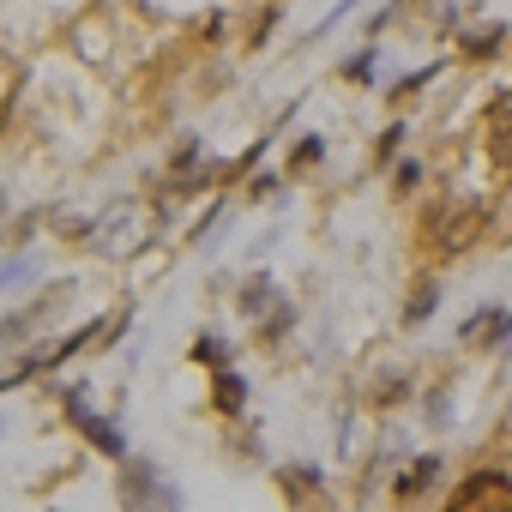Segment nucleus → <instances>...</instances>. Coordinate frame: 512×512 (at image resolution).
I'll use <instances>...</instances> for the list:
<instances>
[{"label": "nucleus", "mask_w": 512, "mask_h": 512, "mask_svg": "<svg viewBox=\"0 0 512 512\" xmlns=\"http://www.w3.org/2000/svg\"><path fill=\"white\" fill-rule=\"evenodd\" d=\"M458 512H512V476L500 470H476L458 494H452Z\"/></svg>", "instance_id": "f257e3e1"}, {"label": "nucleus", "mask_w": 512, "mask_h": 512, "mask_svg": "<svg viewBox=\"0 0 512 512\" xmlns=\"http://www.w3.org/2000/svg\"><path fill=\"white\" fill-rule=\"evenodd\" d=\"M145 235H151V217H145V211H133V205H115V211H109V223L97 229L103 253H133V247H145Z\"/></svg>", "instance_id": "f03ea898"}, {"label": "nucleus", "mask_w": 512, "mask_h": 512, "mask_svg": "<svg viewBox=\"0 0 512 512\" xmlns=\"http://www.w3.org/2000/svg\"><path fill=\"white\" fill-rule=\"evenodd\" d=\"M476 223H482V217H476L470 205H464V211H446V217H434V241H440V253H458V247L476 235Z\"/></svg>", "instance_id": "7ed1b4c3"}, {"label": "nucleus", "mask_w": 512, "mask_h": 512, "mask_svg": "<svg viewBox=\"0 0 512 512\" xmlns=\"http://www.w3.org/2000/svg\"><path fill=\"white\" fill-rule=\"evenodd\" d=\"M500 332H512V314H506V308H482V314H470V320H464V332H458V338L482 350V344H500Z\"/></svg>", "instance_id": "20e7f679"}, {"label": "nucleus", "mask_w": 512, "mask_h": 512, "mask_svg": "<svg viewBox=\"0 0 512 512\" xmlns=\"http://www.w3.org/2000/svg\"><path fill=\"white\" fill-rule=\"evenodd\" d=\"M67 410H73V422H79V428L91 434V446H97V452L121 458V434H115V428H109L103 416H91V410H85V398H67Z\"/></svg>", "instance_id": "39448f33"}, {"label": "nucleus", "mask_w": 512, "mask_h": 512, "mask_svg": "<svg viewBox=\"0 0 512 512\" xmlns=\"http://www.w3.org/2000/svg\"><path fill=\"white\" fill-rule=\"evenodd\" d=\"M440 476V458H416V464H404V476H398V500H416V494H428V482Z\"/></svg>", "instance_id": "423d86ee"}, {"label": "nucleus", "mask_w": 512, "mask_h": 512, "mask_svg": "<svg viewBox=\"0 0 512 512\" xmlns=\"http://www.w3.org/2000/svg\"><path fill=\"white\" fill-rule=\"evenodd\" d=\"M61 302H67V284H61V290H55L49 302H37V308H25V314H13V320H0V344H13L19 332H31V326H37V320H43L49 308H61Z\"/></svg>", "instance_id": "0eeeda50"}, {"label": "nucleus", "mask_w": 512, "mask_h": 512, "mask_svg": "<svg viewBox=\"0 0 512 512\" xmlns=\"http://www.w3.org/2000/svg\"><path fill=\"white\" fill-rule=\"evenodd\" d=\"M151 482H157V476H151L145 464H133V470H127V500H151V506H175V494H169V488H151Z\"/></svg>", "instance_id": "6e6552de"}, {"label": "nucleus", "mask_w": 512, "mask_h": 512, "mask_svg": "<svg viewBox=\"0 0 512 512\" xmlns=\"http://www.w3.org/2000/svg\"><path fill=\"white\" fill-rule=\"evenodd\" d=\"M488 151H494L500 169H512V109H500V115L488 121Z\"/></svg>", "instance_id": "1a4fd4ad"}, {"label": "nucleus", "mask_w": 512, "mask_h": 512, "mask_svg": "<svg viewBox=\"0 0 512 512\" xmlns=\"http://www.w3.org/2000/svg\"><path fill=\"white\" fill-rule=\"evenodd\" d=\"M217 410H241V380L235 374H217Z\"/></svg>", "instance_id": "9d476101"}, {"label": "nucleus", "mask_w": 512, "mask_h": 512, "mask_svg": "<svg viewBox=\"0 0 512 512\" xmlns=\"http://www.w3.org/2000/svg\"><path fill=\"white\" fill-rule=\"evenodd\" d=\"M434 308H440V290H422V296H416V302H410V308H404V320H410V326H416V320H428V314H434Z\"/></svg>", "instance_id": "9b49d317"}]
</instances>
